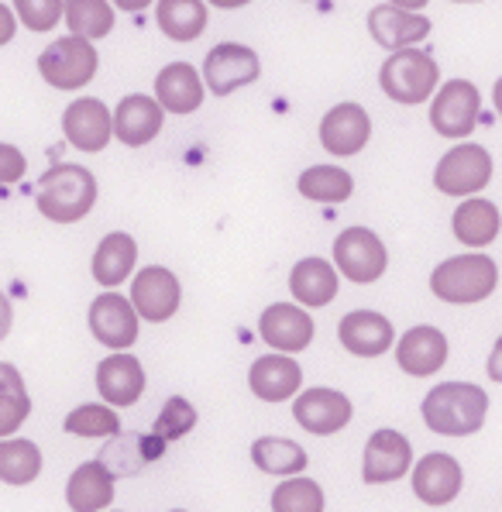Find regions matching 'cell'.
Here are the masks:
<instances>
[{"label": "cell", "instance_id": "1", "mask_svg": "<svg viewBox=\"0 0 502 512\" xmlns=\"http://www.w3.org/2000/svg\"><path fill=\"white\" fill-rule=\"evenodd\" d=\"M93 203H97V176L73 162L52 165L35 186L38 214L56 224H76L90 214Z\"/></svg>", "mask_w": 502, "mask_h": 512}, {"label": "cell", "instance_id": "2", "mask_svg": "<svg viewBox=\"0 0 502 512\" xmlns=\"http://www.w3.org/2000/svg\"><path fill=\"white\" fill-rule=\"evenodd\" d=\"M420 413L423 423L441 437H472L485 423L489 396L472 382H444L427 392Z\"/></svg>", "mask_w": 502, "mask_h": 512}, {"label": "cell", "instance_id": "3", "mask_svg": "<svg viewBox=\"0 0 502 512\" xmlns=\"http://www.w3.org/2000/svg\"><path fill=\"white\" fill-rule=\"evenodd\" d=\"M496 286H499V265L489 255L444 258L434 269V275H430V293L451 306L482 303V299L496 293Z\"/></svg>", "mask_w": 502, "mask_h": 512}, {"label": "cell", "instance_id": "4", "mask_svg": "<svg viewBox=\"0 0 502 512\" xmlns=\"http://www.w3.org/2000/svg\"><path fill=\"white\" fill-rule=\"evenodd\" d=\"M379 83L389 100L417 107L434 97L437 83H441V69H437V62L427 52L410 45V49H396L389 55L386 66L379 69Z\"/></svg>", "mask_w": 502, "mask_h": 512}, {"label": "cell", "instance_id": "5", "mask_svg": "<svg viewBox=\"0 0 502 512\" xmlns=\"http://www.w3.org/2000/svg\"><path fill=\"white\" fill-rule=\"evenodd\" d=\"M100 55L93 49L90 38H56L42 55H38V73L52 90L62 93H76L97 76Z\"/></svg>", "mask_w": 502, "mask_h": 512}, {"label": "cell", "instance_id": "6", "mask_svg": "<svg viewBox=\"0 0 502 512\" xmlns=\"http://www.w3.org/2000/svg\"><path fill=\"white\" fill-rule=\"evenodd\" d=\"M334 265L344 279L372 286L389 269V251L382 238L368 227H348L334 238Z\"/></svg>", "mask_w": 502, "mask_h": 512}, {"label": "cell", "instance_id": "7", "mask_svg": "<svg viewBox=\"0 0 502 512\" xmlns=\"http://www.w3.org/2000/svg\"><path fill=\"white\" fill-rule=\"evenodd\" d=\"M492 183V155L482 145H454L434 169V186L444 196H475Z\"/></svg>", "mask_w": 502, "mask_h": 512}, {"label": "cell", "instance_id": "8", "mask_svg": "<svg viewBox=\"0 0 502 512\" xmlns=\"http://www.w3.org/2000/svg\"><path fill=\"white\" fill-rule=\"evenodd\" d=\"M482 117V97L478 86L468 80H447L441 90H434V104H430V124L441 138L461 141L472 135V128Z\"/></svg>", "mask_w": 502, "mask_h": 512}, {"label": "cell", "instance_id": "9", "mask_svg": "<svg viewBox=\"0 0 502 512\" xmlns=\"http://www.w3.org/2000/svg\"><path fill=\"white\" fill-rule=\"evenodd\" d=\"M258 76H262V66H258V55L251 52L248 45L221 42L203 59V83H207V90L217 93V97H231L234 90L251 86Z\"/></svg>", "mask_w": 502, "mask_h": 512}, {"label": "cell", "instance_id": "10", "mask_svg": "<svg viewBox=\"0 0 502 512\" xmlns=\"http://www.w3.org/2000/svg\"><path fill=\"white\" fill-rule=\"evenodd\" d=\"M138 310L131 299L107 289L90 303V334L111 351H128L138 341Z\"/></svg>", "mask_w": 502, "mask_h": 512}, {"label": "cell", "instance_id": "11", "mask_svg": "<svg viewBox=\"0 0 502 512\" xmlns=\"http://www.w3.org/2000/svg\"><path fill=\"white\" fill-rule=\"evenodd\" d=\"M62 135L76 152H104L114 138L111 107L97 97H76L62 114Z\"/></svg>", "mask_w": 502, "mask_h": 512}, {"label": "cell", "instance_id": "12", "mask_svg": "<svg viewBox=\"0 0 502 512\" xmlns=\"http://www.w3.org/2000/svg\"><path fill=\"white\" fill-rule=\"evenodd\" d=\"M131 303H135L138 317L148 324H166L169 317H176L179 303H183V286L169 269L162 265H148L135 275L131 282Z\"/></svg>", "mask_w": 502, "mask_h": 512}, {"label": "cell", "instance_id": "13", "mask_svg": "<svg viewBox=\"0 0 502 512\" xmlns=\"http://www.w3.org/2000/svg\"><path fill=\"white\" fill-rule=\"evenodd\" d=\"M351 399L337 389H307L296 392L293 403V420L313 437H331V433L344 430L351 423Z\"/></svg>", "mask_w": 502, "mask_h": 512}, {"label": "cell", "instance_id": "14", "mask_svg": "<svg viewBox=\"0 0 502 512\" xmlns=\"http://www.w3.org/2000/svg\"><path fill=\"white\" fill-rule=\"evenodd\" d=\"M413 468V447L399 430H375L365 444L362 478L368 485H386Z\"/></svg>", "mask_w": 502, "mask_h": 512}, {"label": "cell", "instance_id": "15", "mask_svg": "<svg viewBox=\"0 0 502 512\" xmlns=\"http://www.w3.org/2000/svg\"><path fill=\"white\" fill-rule=\"evenodd\" d=\"M258 337L269 348L286 354L307 351L313 341V317L307 313V306L300 303H272L258 317Z\"/></svg>", "mask_w": 502, "mask_h": 512}, {"label": "cell", "instance_id": "16", "mask_svg": "<svg viewBox=\"0 0 502 512\" xmlns=\"http://www.w3.org/2000/svg\"><path fill=\"white\" fill-rule=\"evenodd\" d=\"M413 495L423 502V506H447V502L458 499L461 492V482H465V471L461 464L444 451H434V454H423L413 468Z\"/></svg>", "mask_w": 502, "mask_h": 512}, {"label": "cell", "instance_id": "17", "mask_svg": "<svg viewBox=\"0 0 502 512\" xmlns=\"http://www.w3.org/2000/svg\"><path fill=\"white\" fill-rule=\"evenodd\" d=\"M162 124H166V107L155 97H145V93H128L114 107V138L128 148H141L155 141Z\"/></svg>", "mask_w": 502, "mask_h": 512}, {"label": "cell", "instance_id": "18", "mask_svg": "<svg viewBox=\"0 0 502 512\" xmlns=\"http://www.w3.org/2000/svg\"><path fill=\"white\" fill-rule=\"evenodd\" d=\"M368 138H372V121H368L365 107L351 104V100L331 107L320 121V145L331 155H341V159L362 152Z\"/></svg>", "mask_w": 502, "mask_h": 512}, {"label": "cell", "instance_id": "19", "mask_svg": "<svg viewBox=\"0 0 502 512\" xmlns=\"http://www.w3.org/2000/svg\"><path fill=\"white\" fill-rule=\"evenodd\" d=\"M368 35L382 45V49H410L420 45L430 35V21L420 11H406L396 4H379L368 11Z\"/></svg>", "mask_w": 502, "mask_h": 512}, {"label": "cell", "instance_id": "20", "mask_svg": "<svg viewBox=\"0 0 502 512\" xmlns=\"http://www.w3.org/2000/svg\"><path fill=\"white\" fill-rule=\"evenodd\" d=\"M337 341L344 344V351H351L355 358H379L392 348L396 330H392L389 317L375 310H351L348 317L337 324Z\"/></svg>", "mask_w": 502, "mask_h": 512}, {"label": "cell", "instance_id": "21", "mask_svg": "<svg viewBox=\"0 0 502 512\" xmlns=\"http://www.w3.org/2000/svg\"><path fill=\"white\" fill-rule=\"evenodd\" d=\"M248 385H251V396H258L262 403H286V399H293L300 392L303 368L286 351L265 354V358H258L251 365Z\"/></svg>", "mask_w": 502, "mask_h": 512}, {"label": "cell", "instance_id": "22", "mask_svg": "<svg viewBox=\"0 0 502 512\" xmlns=\"http://www.w3.org/2000/svg\"><path fill=\"white\" fill-rule=\"evenodd\" d=\"M447 361V337L444 330L423 324V327H410L396 344V365L403 368L406 375L427 378L434 372H441Z\"/></svg>", "mask_w": 502, "mask_h": 512}, {"label": "cell", "instance_id": "23", "mask_svg": "<svg viewBox=\"0 0 502 512\" xmlns=\"http://www.w3.org/2000/svg\"><path fill=\"white\" fill-rule=\"evenodd\" d=\"M97 392L114 409L135 406L145 392V368L135 354H111L97 365Z\"/></svg>", "mask_w": 502, "mask_h": 512}, {"label": "cell", "instance_id": "24", "mask_svg": "<svg viewBox=\"0 0 502 512\" xmlns=\"http://www.w3.org/2000/svg\"><path fill=\"white\" fill-rule=\"evenodd\" d=\"M162 451H166V440H162L159 433L141 437V433L117 430V433H111V440L104 444V451H100L97 461H104L114 478H124V475H135V471H141L148 461L162 458Z\"/></svg>", "mask_w": 502, "mask_h": 512}, {"label": "cell", "instance_id": "25", "mask_svg": "<svg viewBox=\"0 0 502 512\" xmlns=\"http://www.w3.org/2000/svg\"><path fill=\"white\" fill-rule=\"evenodd\" d=\"M203 80L196 76V66L190 62H169L159 76H155V100L169 110V114H193L203 104Z\"/></svg>", "mask_w": 502, "mask_h": 512}, {"label": "cell", "instance_id": "26", "mask_svg": "<svg viewBox=\"0 0 502 512\" xmlns=\"http://www.w3.org/2000/svg\"><path fill=\"white\" fill-rule=\"evenodd\" d=\"M337 289H341V282H337V272L327 258H300L289 272V293L307 310L334 303Z\"/></svg>", "mask_w": 502, "mask_h": 512}, {"label": "cell", "instance_id": "27", "mask_svg": "<svg viewBox=\"0 0 502 512\" xmlns=\"http://www.w3.org/2000/svg\"><path fill=\"white\" fill-rule=\"evenodd\" d=\"M499 227V207L492 200H482V196H465V203H458V210L451 217L454 238L468 244V248H489L499 238Z\"/></svg>", "mask_w": 502, "mask_h": 512}, {"label": "cell", "instance_id": "28", "mask_svg": "<svg viewBox=\"0 0 502 512\" xmlns=\"http://www.w3.org/2000/svg\"><path fill=\"white\" fill-rule=\"evenodd\" d=\"M138 265V241L124 231H111L93 251V279L104 289H117L121 282H128V275Z\"/></svg>", "mask_w": 502, "mask_h": 512}, {"label": "cell", "instance_id": "29", "mask_svg": "<svg viewBox=\"0 0 502 512\" xmlns=\"http://www.w3.org/2000/svg\"><path fill=\"white\" fill-rule=\"evenodd\" d=\"M114 502V475L104 461H86L69 475L66 506L76 512H100Z\"/></svg>", "mask_w": 502, "mask_h": 512}, {"label": "cell", "instance_id": "30", "mask_svg": "<svg viewBox=\"0 0 502 512\" xmlns=\"http://www.w3.org/2000/svg\"><path fill=\"white\" fill-rule=\"evenodd\" d=\"M207 0H159L155 4V21H159L162 35L172 42H193L207 28Z\"/></svg>", "mask_w": 502, "mask_h": 512}, {"label": "cell", "instance_id": "31", "mask_svg": "<svg viewBox=\"0 0 502 512\" xmlns=\"http://www.w3.org/2000/svg\"><path fill=\"white\" fill-rule=\"evenodd\" d=\"M251 464L258 471H265V475H279V478L303 475L307 471V451L296 440L286 437H258L251 444Z\"/></svg>", "mask_w": 502, "mask_h": 512}, {"label": "cell", "instance_id": "32", "mask_svg": "<svg viewBox=\"0 0 502 512\" xmlns=\"http://www.w3.org/2000/svg\"><path fill=\"white\" fill-rule=\"evenodd\" d=\"M31 416V396L25 389V378L14 365L0 361V437H11L25 427Z\"/></svg>", "mask_w": 502, "mask_h": 512}, {"label": "cell", "instance_id": "33", "mask_svg": "<svg viewBox=\"0 0 502 512\" xmlns=\"http://www.w3.org/2000/svg\"><path fill=\"white\" fill-rule=\"evenodd\" d=\"M296 186H300V193L313 203H344L355 193L351 172L337 169V165H310Z\"/></svg>", "mask_w": 502, "mask_h": 512}, {"label": "cell", "instance_id": "34", "mask_svg": "<svg viewBox=\"0 0 502 512\" xmlns=\"http://www.w3.org/2000/svg\"><path fill=\"white\" fill-rule=\"evenodd\" d=\"M38 475H42V451H38V444L0 437V482L28 485Z\"/></svg>", "mask_w": 502, "mask_h": 512}, {"label": "cell", "instance_id": "35", "mask_svg": "<svg viewBox=\"0 0 502 512\" xmlns=\"http://www.w3.org/2000/svg\"><path fill=\"white\" fill-rule=\"evenodd\" d=\"M66 25L80 38H107L114 31V7L107 0H66Z\"/></svg>", "mask_w": 502, "mask_h": 512}, {"label": "cell", "instance_id": "36", "mask_svg": "<svg viewBox=\"0 0 502 512\" xmlns=\"http://www.w3.org/2000/svg\"><path fill=\"white\" fill-rule=\"evenodd\" d=\"M272 509L276 512H324V488L313 478H293L282 482L272 492Z\"/></svg>", "mask_w": 502, "mask_h": 512}, {"label": "cell", "instance_id": "37", "mask_svg": "<svg viewBox=\"0 0 502 512\" xmlns=\"http://www.w3.org/2000/svg\"><path fill=\"white\" fill-rule=\"evenodd\" d=\"M62 427H66V433H73V437H111V433L121 430V420H117L111 403L107 406L90 403V406L73 409Z\"/></svg>", "mask_w": 502, "mask_h": 512}, {"label": "cell", "instance_id": "38", "mask_svg": "<svg viewBox=\"0 0 502 512\" xmlns=\"http://www.w3.org/2000/svg\"><path fill=\"white\" fill-rule=\"evenodd\" d=\"M196 427V409L190 399H183V396H169V403L162 406V413H159V420H155V433H159L162 440H179V437H186Z\"/></svg>", "mask_w": 502, "mask_h": 512}, {"label": "cell", "instance_id": "39", "mask_svg": "<svg viewBox=\"0 0 502 512\" xmlns=\"http://www.w3.org/2000/svg\"><path fill=\"white\" fill-rule=\"evenodd\" d=\"M14 11H18L21 25L42 35V31H52L59 25L66 0H14Z\"/></svg>", "mask_w": 502, "mask_h": 512}, {"label": "cell", "instance_id": "40", "mask_svg": "<svg viewBox=\"0 0 502 512\" xmlns=\"http://www.w3.org/2000/svg\"><path fill=\"white\" fill-rule=\"evenodd\" d=\"M28 172V159L21 155V148L0 141V186L7 183H21V176Z\"/></svg>", "mask_w": 502, "mask_h": 512}, {"label": "cell", "instance_id": "41", "mask_svg": "<svg viewBox=\"0 0 502 512\" xmlns=\"http://www.w3.org/2000/svg\"><path fill=\"white\" fill-rule=\"evenodd\" d=\"M14 31H18V18H14V11L7 4H0V45H7L14 38Z\"/></svg>", "mask_w": 502, "mask_h": 512}, {"label": "cell", "instance_id": "42", "mask_svg": "<svg viewBox=\"0 0 502 512\" xmlns=\"http://www.w3.org/2000/svg\"><path fill=\"white\" fill-rule=\"evenodd\" d=\"M485 372H489L492 382H502V334H499V341L492 344V354H489V365H485Z\"/></svg>", "mask_w": 502, "mask_h": 512}, {"label": "cell", "instance_id": "43", "mask_svg": "<svg viewBox=\"0 0 502 512\" xmlns=\"http://www.w3.org/2000/svg\"><path fill=\"white\" fill-rule=\"evenodd\" d=\"M11 324H14L11 299H7V296H4V289H0V341H4V337L11 334Z\"/></svg>", "mask_w": 502, "mask_h": 512}, {"label": "cell", "instance_id": "44", "mask_svg": "<svg viewBox=\"0 0 502 512\" xmlns=\"http://www.w3.org/2000/svg\"><path fill=\"white\" fill-rule=\"evenodd\" d=\"M148 4H152V0H114L117 11H131V14H135V11H145Z\"/></svg>", "mask_w": 502, "mask_h": 512}, {"label": "cell", "instance_id": "45", "mask_svg": "<svg viewBox=\"0 0 502 512\" xmlns=\"http://www.w3.org/2000/svg\"><path fill=\"white\" fill-rule=\"evenodd\" d=\"M207 4L221 7V11H238V7H248L251 0H207Z\"/></svg>", "mask_w": 502, "mask_h": 512}, {"label": "cell", "instance_id": "46", "mask_svg": "<svg viewBox=\"0 0 502 512\" xmlns=\"http://www.w3.org/2000/svg\"><path fill=\"white\" fill-rule=\"evenodd\" d=\"M389 4L406 7V11H423V7H427V0H389Z\"/></svg>", "mask_w": 502, "mask_h": 512}, {"label": "cell", "instance_id": "47", "mask_svg": "<svg viewBox=\"0 0 502 512\" xmlns=\"http://www.w3.org/2000/svg\"><path fill=\"white\" fill-rule=\"evenodd\" d=\"M492 100H496V110H499V117H502V76L496 80V86H492Z\"/></svg>", "mask_w": 502, "mask_h": 512}, {"label": "cell", "instance_id": "48", "mask_svg": "<svg viewBox=\"0 0 502 512\" xmlns=\"http://www.w3.org/2000/svg\"><path fill=\"white\" fill-rule=\"evenodd\" d=\"M454 4H478V0H454Z\"/></svg>", "mask_w": 502, "mask_h": 512}]
</instances>
